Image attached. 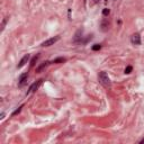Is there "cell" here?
<instances>
[{"mask_svg":"<svg viewBox=\"0 0 144 144\" xmlns=\"http://www.w3.org/2000/svg\"><path fill=\"white\" fill-rule=\"evenodd\" d=\"M98 78H99V81H100V83H101L102 86H105V87H109L111 85V82H110V79L109 77H108V74L106 73L105 71H101L99 73V75H98Z\"/></svg>","mask_w":144,"mask_h":144,"instance_id":"1","label":"cell"},{"mask_svg":"<svg viewBox=\"0 0 144 144\" xmlns=\"http://www.w3.org/2000/svg\"><path fill=\"white\" fill-rule=\"evenodd\" d=\"M60 40V36H55V37H52V38H48V40H46L44 41V42L42 43V46H44V47H47V46H51V45H54L56 42Z\"/></svg>","mask_w":144,"mask_h":144,"instance_id":"2","label":"cell"},{"mask_svg":"<svg viewBox=\"0 0 144 144\" xmlns=\"http://www.w3.org/2000/svg\"><path fill=\"white\" fill-rule=\"evenodd\" d=\"M131 42H132L133 45H140L141 44V36H140V34H137V33L133 34L132 37H131Z\"/></svg>","mask_w":144,"mask_h":144,"instance_id":"3","label":"cell"},{"mask_svg":"<svg viewBox=\"0 0 144 144\" xmlns=\"http://www.w3.org/2000/svg\"><path fill=\"white\" fill-rule=\"evenodd\" d=\"M42 82H43V80H38V81H36V82H34L33 85L31 86V88H29V90H28V94H31V92H34V91H36L37 89L40 88V86L42 85Z\"/></svg>","mask_w":144,"mask_h":144,"instance_id":"4","label":"cell"},{"mask_svg":"<svg viewBox=\"0 0 144 144\" xmlns=\"http://www.w3.org/2000/svg\"><path fill=\"white\" fill-rule=\"evenodd\" d=\"M28 60H29V54H26V55L24 56V58L21 59V60H20V62H19V63H18L17 68H18V69H20V68H23V67L25 66L26 63H27V61H28Z\"/></svg>","mask_w":144,"mask_h":144,"instance_id":"5","label":"cell"},{"mask_svg":"<svg viewBox=\"0 0 144 144\" xmlns=\"http://www.w3.org/2000/svg\"><path fill=\"white\" fill-rule=\"evenodd\" d=\"M26 81H27V73L23 74V75H21V77L19 78V86L23 87V86L26 83Z\"/></svg>","mask_w":144,"mask_h":144,"instance_id":"6","label":"cell"},{"mask_svg":"<svg viewBox=\"0 0 144 144\" xmlns=\"http://www.w3.org/2000/svg\"><path fill=\"white\" fill-rule=\"evenodd\" d=\"M48 63H50V62H44V63H43V64H41V66H40V67L36 69V72H37V73H41V72L43 71V70L45 69L46 67L48 66Z\"/></svg>","mask_w":144,"mask_h":144,"instance_id":"7","label":"cell"},{"mask_svg":"<svg viewBox=\"0 0 144 144\" xmlns=\"http://www.w3.org/2000/svg\"><path fill=\"white\" fill-rule=\"evenodd\" d=\"M64 62H66V59H64V58H58V59H54L52 61V63L60 64V63H64Z\"/></svg>","mask_w":144,"mask_h":144,"instance_id":"8","label":"cell"},{"mask_svg":"<svg viewBox=\"0 0 144 144\" xmlns=\"http://www.w3.org/2000/svg\"><path fill=\"white\" fill-rule=\"evenodd\" d=\"M80 34H82V31H79L78 33L75 34V37H74V40H73L74 42H78V40H80L81 37H82V36H80Z\"/></svg>","mask_w":144,"mask_h":144,"instance_id":"9","label":"cell"},{"mask_svg":"<svg viewBox=\"0 0 144 144\" xmlns=\"http://www.w3.org/2000/svg\"><path fill=\"white\" fill-rule=\"evenodd\" d=\"M40 58V55H36V56H34L33 60H32V62H31V67H34L35 66V62L37 61V59Z\"/></svg>","mask_w":144,"mask_h":144,"instance_id":"10","label":"cell"},{"mask_svg":"<svg viewBox=\"0 0 144 144\" xmlns=\"http://www.w3.org/2000/svg\"><path fill=\"white\" fill-rule=\"evenodd\" d=\"M100 48H101V45H99V44H95L92 46V51H99Z\"/></svg>","mask_w":144,"mask_h":144,"instance_id":"11","label":"cell"},{"mask_svg":"<svg viewBox=\"0 0 144 144\" xmlns=\"http://www.w3.org/2000/svg\"><path fill=\"white\" fill-rule=\"evenodd\" d=\"M21 108H23V106H20V107H18L17 108V109H16L15 111H14V113H12V116H15V115H17V114L18 113H20V110H21Z\"/></svg>","mask_w":144,"mask_h":144,"instance_id":"12","label":"cell"},{"mask_svg":"<svg viewBox=\"0 0 144 144\" xmlns=\"http://www.w3.org/2000/svg\"><path fill=\"white\" fill-rule=\"evenodd\" d=\"M131 72H132V67L128 66V67L126 68V69H125V73H126V74H129Z\"/></svg>","mask_w":144,"mask_h":144,"instance_id":"13","label":"cell"},{"mask_svg":"<svg viewBox=\"0 0 144 144\" xmlns=\"http://www.w3.org/2000/svg\"><path fill=\"white\" fill-rule=\"evenodd\" d=\"M109 9H108V8H105V9H104V11H102V14H104V15L105 16H107V15H109Z\"/></svg>","mask_w":144,"mask_h":144,"instance_id":"14","label":"cell"},{"mask_svg":"<svg viewBox=\"0 0 144 144\" xmlns=\"http://www.w3.org/2000/svg\"><path fill=\"white\" fill-rule=\"evenodd\" d=\"M6 21H7V19H5L4 21H2V25H1V31H4V28H5V25H6Z\"/></svg>","mask_w":144,"mask_h":144,"instance_id":"15","label":"cell"},{"mask_svg":"<svg viewBox=\"0 0 144 144\" xmlns=\"http://www.w3.org/2000/svg\"><path fill=\"white\" fill-rule=\"evenodd\" d=\"M94 1H95V2H96V4H97V2H99V0H94Z\"/></svg>","mask_w":144,"mask_h":144,"instance_id":"16","label":"cell"},{"mask_svg":"<svg viewBox=\"0 0 144 144\" xmlns=\"http://www.w3.org/2000/svg\"><path fill=\"white\" fill-rule=\"evenodd\" d=\"M105 1H107V0H105Z\"/></svg>","mask_w":144,"mask_h":144,"instance_id":"17","label":"cell"}]
</instances>
